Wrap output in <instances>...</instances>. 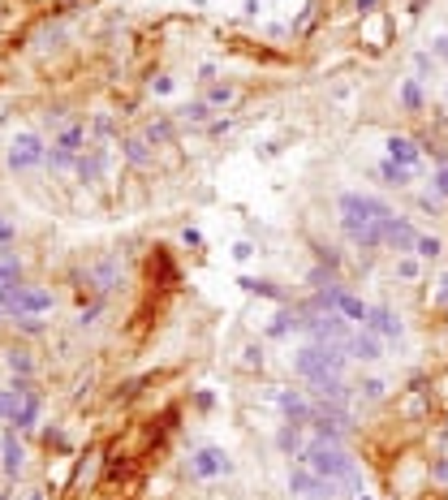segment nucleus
Wrapping results in <instances>:
<instances>
[{
    "label": "nucleus",
    "mask_w": 448,
    "mask_h": 500,
    "mask_svg": "<svg viewBox=\"0 0 448 500\" xmlns=\"http://www.w3.org/2000/svg\"><path fill=\"white\" fill-rule=\"evenodd\" d=\"M345 367H350V354H345V345H302L293 354V371L302 375V380L315 388V384H323V380H341L345 375Z\"/></svg>",
    "instance_id": "f257e3e1"
},
{
    "label": "nucleus",
    "mask_w": 448,
    "mask_h": 500,
    "mask_svg": "<svg viewBox=\"0 0 448 500\" xmlns=\"http://www.w3.org/2000/svg\"><path fill=\"white\" fill-rule=\"evenodd\" d=\"M302 466H311L315 474H323V479H332V483H345V487H362L358 479V466L354 457L345 453L341 444H328V440H311L302 448Z\"/></svg>",
    "instance_id": "f03ea898"
},
{
    "label": "nucleus",
    "mask_w": 448,
    "mask_h": 500,
    "mask_svg": "<svg viewBox=\"0 0 448 500\" xmlns=\"http://www.w3.org/2000/svg\"><path fill=\"white\" fill-rule=\"evenodd\" d=\"M388 216H396L384 198L375 194H358V190H345L341 194V229L345 233H358V229H375V224H384Z\"/></svg>",
    "instance_id": "7ed1b4c3"
},
{
    "label": "nucleus",
    "mask_w": 448,
    "mask_h": 500,
    "mask_svg": "<svg viewBox=\"0 0 448 500\" xmlns=\"http://www.w3.org/2000/svg\"><path fill=\"white\" fill-rule=\"evenodd\" d=\"M0 307L13 319L17 315H43V311H52V293L39 289V285H9V289H0Z\"/></svg>",
    "instance_id": "20e7f679"
},
{
    "label": "nucleus",
    "mask_w": 448,
    "mask_h": 500,
    "mask_svg": "<svg viewBox=\"0 0 448 500\" xmlns=\"http://www.w3.org/2000/svg\"><path fill=\"white\" fill-rule=\"evenodd\" d=\"M9 168L13 172H31V168H39L43 160H47V147H43V138L39 134H31V130H22V134H13L9 138Z\"/></svg>",
    "instance_id": "39448f33"
},
{
    "label": "nucleus",
    "mask_w": 448,
    "mask_h": 500,
    "mask_svg": "<svg viewBox=\"0 0 448 500\" xmlns=\"http://www.w3.org/2000/svg\"><path fill=\"white\" fill-rule=\"evenodd\" d=\"M289 492H293L297 500H332V496H336V483L323 479V474H315L311 466H297V470H289Z\"/></svg>",
    "instance_id": "423d86ee"
},
{
    "label": "nucleus",
    "mask_w": 448,
    "mask_h": 500,
    "mask_svg": "<svg viewBox=\"0 0 448 500\" xmlns=\"http://www.w3.org/2000/svg\"><path fill=\"white\" fill-rule=\"evenodd\" d=\"M276 406H281L285 422H293V427H311V422H315V406L297 388H281L276 392Z\"/></svg>",
    "instance_id": "0eeeda50"
},
{
    "label": "nucleus",
    "mask_w": 448,
    "mask_h": 500,
    "mask_svg": "<svg viewBox=\"0 0 448 500\" xmlns=\"http://www.w3.org/2000/svg\"><path fill=\"white\" fill-rule=\"evenodd\" d=\"M194 474H198V479H216V474H233V457L229 453H224V448H216V444H203V448H198V453H194Z\"/></svg>",
    "instance_id": "6e6552de"
},
{
    "label": "nucleus",
    "mask_w": 448,
    "mask_h": 500,
    "mask_svg": "<svg viewBox=\"0 0 448 500\" xmlns=\"http://www.w3.org/2000/svg\"><path fill=\"white\" fill-rule=\"evenodd\" d=\"M366 328L375 332L380 341H405V323H401V315H396L392 307H371Z\"/></svg>",
    "instance_id": "1a4fd4ad"
},
{
    "label": "nucleus",
    "mask_w": 448,
    "mask_h": 500,
    "mask_svg": "<svg viewBox=\"0 0 448 500\" xmlns=\"http://www.w3.org/2000/svg\"><path fill=\"white\" fill-rule=\"evenodd\" d=\"M345 354L358 358V362H375V358H384V341L371 328H354L350 341H345Z\"/></svg>",
    "instance_id": "9d476101"
},
{
    "label": "nucleus",
    "mask_w": 448,
    "mask_h": 500,
    "mask_svg": "<svg viewBox=\"0 0 448 500\" xmlns=\"http://www.w3.org/2000/svg\"><path fill=\"white\" fill-rule=\"evenodd\" d=\"M384 147H388V160H392V164H401V168L418 172V164H422V147H418L414 138H405V134H392Z\"/></svg>",
    "instance_id": "9b49d317"
},
{
    "label": "nucleus",
    "mask_w": 448,
    "mask_h": 500,
    "mask_svg": "<svg viewBox=\"0 0 448 500\" xmlns=\"http://www.w3.org/2000/svg\"><path fill=\"white\" fill-rule=\"evenodd\" d=\"M414 229H410V220H401V216H388L384 220V246L388 250H396V255H410L414 250Z\"/></svg>",
    "instance_id": "f8f14e48"
},
{
    "label": "nucleus",
    "mask_w": 448,
    "mask_h": 500,
    "mask_svg": "<svg viewBox=\"0 0 448 500\" xmlns=\"http://www.w3.org/2000/svg\"><path fill=\"white\" fill-rule=\"evenodd\" d=\"M336 311L350 319V323H358V328H366V319H371V307L362 302V297L345 293V289H336Z\"/></svg>",
    "instance_id": "ddd939ff"
},
{
    "label": "nucleus",
    "mask_w": 448,
    "mask_h": 500,
    "mask_svg": "<svg viewBox=\"0 0 448 500\" xmlns=\"http://www.w3.org/2000/svg\"><path fill=\"white\" fill-rule=\"evenodd\" d=\"M52 147H57V152H65V156H73V160H78L82 156V147H87V130H82V125H65V130L52 138Z\"/></svg>",
    "instance_id": "4468645a"
},
{
    "label": "nucleus",
    "mask_w": 448,
    "mask_h": 500,
    "mask_svg": "<svg viewBox=\"0 0 448 500\" xmlns=\"http://www.w3.org/2000/svg\"><path fill=\"white\" fill-rule=\"evenodd\" d=\"M0 457H5V470H9V474H17V470H22V444H17V436H13V432L0 436Z\"/></svg>",
    "instance_id": "2eb2a0df"
},
{
    "label": "nucleus",
    "mask_w": 448,
    "mask_h": 500,
    "mask_svg": "<svg viewBox=\"0 0 448 500\" xmlns=\"http://www.w3.org/2000/svg\"><path fill=\"white\" fill-rule=\"evenodd\" d=\"M401 104H405V112H422V108H427V99H422V82H418V78H405V82H401Z\"/></svg>",
    "instance_id": "dca6fc26"
},
{
    "label": "nucleus",
    "mask_w": 448,
    "mask_h": 500,
    "mask_svg": "<svg viewBox=\"0 0 448 500\" xmlns=\"http://www.w3.org/2000/svg\"><path fill=\"white\" fill-rule=\"evenodd\" d=\"M380 177H384V186H396V190H401V186H410L414 172L401 168V164H392V160H384V164H380Z\"/></svg>",
    "instance_id": "f3484780"
},
{
    "label": "nucleus",
    "mask_w": 448,
    "mask_h": 500,
    "mask_svg": "<svg viewBox=\"0 0 448 500\" xmlns=\"http://www.w3.org/2000/svg\"><path fill=\"white\" fill-rule=\"evenodd\" d=\"M440 250H444V242L431 237V233H418V237H414V255H418V259H440Z\"/></svg>",
    "instance_id": "a211bd4d"
},
{
    "label": "nucleus",
    "mask_w": 448,
    "mask_h": 500,
    "mask_svg": "<svg viewBox=\"0 0 448 500\" xmlns=\"http://www.w3.org/2000/svg\"><path fill=\"white\" fill-rule=\"evenodd\" d=\"M35 418H39V397H27V406L17 410L13 427H17V432H27V427H35Z\"/></svg>",
    "instance_id": "6ab92c4d"
},
{
    "label": "nucleus",
    "mask_w": 448,
    "mask_h": 500,
    "mask_svg": "<svg viewBox=\"0 0 448 500\" xmlns=\"http://www.w3.org/2000/svg\"><path fill=\"white\" fill-rule=\"evenodd\" d=\"M5 362L22 375V380H27V375L35 371V362H31V354H27V349H9V354H5Z\"/></svg>",
    "instance_id": "aec40b11"
},
{
    "label": "nucleus",
    "mask_w": 448,
    "mask_h": 500,
    "mask_svg": "<svg viewBox=\"0 0 448 500\" xmlns=\"http://www.w3.org/2000/svg\"><path fill=\"white\" fill-rule=\"evenodd\" d=\"M121 152H126L134 164H151V152H147V142H142V138H126V142H121Z\"/></svg>",
    "instance_id": "412c9836"
},
{
    "label": "nucleus",
    "mask_w": 448,
    "mask_h": 500,
    "mask_svg": "<svg viewBox=\"0 0 448 500\" xmlns=\"http://www.w3.org/2000/svg\"><path fill=\"white\" fill-rule=\"evenodd\" d=\"M431 73H435V57H431V52H414V78L427 82Z\"/></svg>",
    "instance_id": "4be33fe9"
},
{
    "label": "nucleus",
    "mask_w": 448,
    "mask_h": 500,
    "mask_svg": "<svg viewBox=\"0 0 448 500\" xmlns=\"http://www.w3.org/2000/svg\"><path fill=\"white\" fill-rule=\"evenodd\" d=\"M237 99V87H229V82H220V87H211V95H207V104L211 108H224V104H233Z\"/></svg>",
    "instance_id": "5701e85b"
},
{
    "label": "nucleus",
    "mask_w": 448,
    "mask_h": 500,
    "mask_svg": "<svg viewBox=\"0 0 448 500\" xmlns=\"http://www.w3.org/2000/svg\"><path fill=\"white\" fill-rule=\"evenodd\" d=\"M281 448H285V453H297V457H302V436H297L293 422H285V432H281Z\"/></svg>",
    "instance_id": "b1692460"
},
{
    "label": "nucleus",
    "mask_w": 448,
    "mask_h": 500,
    "mask_svg": "<svg viewBox=\"0 0 448 500\" xmlns=\"http://www.w3.org/2000/svg\"><path fill=\"white\" fill-rule=\"evenodd\" d=\"M358 392H362V402H380V397L388 392V384H384V380H362Z\"/></svg>",
    "instance_id": "393cba45"
},
{
    "label": "nucleus",
    "mask_w": 448,
    "mask_h": 500,
    "mask_svg": "<svg viewBox=\"0 0 448 500\" xmlns=\"http://www.w3.org/2000/svg\"><path fill=\"white\" fill-rule=\"evenodd\" d=\"M207 112H211L207 99H194V104H186V108H181V121H207Z\"/></svg>",
    "instance_id": "a878e982"
},
{
    "label": "nucleus",
    "mask_w": 448,
    "mask_h": 500,
    "mask_svg": "<svg viewBox=\"0 0 448 500\" xmlns=\"http://www.w3.org/2000/svg\"><path fill=\"white\" fill-rule=\"evenodd\" d=\"M168 138H172L168 121H151V125H147V142H168Z\"/></svg>",
    "instance_id": "bb28decb"
},
{
    "label": "nucleus",
    "mask_w": 448,
    "mask_h": 500,
    "mask_svg": "<svg viewBox=\"0 0 448 500\" xmlns=\"http://www.w3.org/2000/svg\"><path fill=\"white\" fill-rule=\"evenodd\" d=\"M99 289H112V281H117V259H108V263H99Z\"/></svg>",
    "instance_id": "cd10ccee"
},
{
    "label": "nucleus",
    "mask_w": 448,
    "mask_h": 500,
    "mask_svg": "<svg viewBox=\"0 0 448 500\" xmlns=\"http://www.w3.org/2000/svg\"><path fill=\"white\" fill-rule=\"evenodd\" d=\"M241 285L251 289V293H263V297H281V289L271 285V281H241Z\"/></svg>",
    "instance_id": "c85d7f7f"
},
{
    "label": "nucleus",
    "mask_w": 448,
    "mask_h": 500,
    "mask_svg": "<svg viewBox=\"0 0 448 500\" xmlns=\"http://www.w3.org/2000/svg\"><path fill=\"white\" fill-rule=\"evenodd\" d=\"M431 190H435L440 198H448V164H440V168H435V177H431Z\"/></svg>",
    "instance_id": "c756f323"
},
{
    "label": "nucleus",
    "mask_w": 448,
    "mask_h": 500,
    "mask_svg": "<svg viewBox=\"0 0 448 500\" xmlns=\"http://www.w3.org/2000/svg\"><path fill=\"white\" fill-rule=\"evenodd\" d=\"M233 259H237V263H251V259H255V246H251V242H237V246H233Z\"/></svg>",
    "instance_id": "7c9ffc66"
},
{
    "label": "nucleus",
    "mask_w": 448,
    "mask_h": 500,
    "mask_svg": "<svg viewBox=\"0 0 448 500\" xmlns=\"http://www.w3.org/2000/svg\"><path fill=\"white\" fill-rule=\"evenodd\" d=\"M431 57H440V61L448 65V35H435V39H431Z\"/></svg>",
    "instance_id": "2f4dec72"
},
{
    "label": "nucleus",
    "mask_w": 448,
    "mask_h": 500,
    "mask_svg": "<svg viewBox=\"0 0 448 500\" xmlns=\"http://www.w3.org/2000/svg\"><path fill=\"white\" fill-rule=\"evenodd\" d=\"M396 277L414 281V277H418V263H414V259H396Z\"/></svg>",
    "instance_id": "473e14b6"
},
{
    "label": "nucleus",
    "mask_w": 448,
    "mask_h": 500,
    "mask_svg": "<svg viewBox=\"0 0 448 500\" xmlns=\"http://www.w3.org/2000/svg\"><path fill=\"white\" fill-rule=\"evenodd\" d=\"M9 285H17V272L9 263H0V289H9Z\"/></svg>",
    "instance_id": "72a5a7b5"
},
{
    "label": "nucleus",
    "mask_w": 448,
    "mask_h": 500,
    "mask_svg": "<svg viewBox=\"0 0 448 500\" xmlns=\"http://www.w3.org/2000/svg\"><path fill=\"white\" fill-rule=\"evenodd\" d=\"M9 242H13V224L0 216V246H9Z\"/></svg>",
    "instance_id": "f704fd0d"
},
{
    "label": "nucleus",
    "mask_w": 448,
    "mask_h": 500,
    "mask_svg": "<svg viewBox=\"0 0 448 500\" xmlns=\"http://www.w3.org/2000/svg\"><path fill=\"white\" fill-rule=\"evenodd\" d=\"M151 91H156V95H172V78H156Z\"/></svg>",
    "instance_id": "c9c22d12"
},
{
    "label": "nucleus",
    "mask_w": 448,
    "mask_h": 500,
    "mask_svg": "<svg viewBox=\"0 0 448 500\" xmlns=\"http://www.w3.org/2000/svg\"><path fill=\"white\" fill-rule=\"evenodd\" d=\"M255 362L263 367V349H255V345H251V349H246V367H255Z\"/></svg>",
    "instance_id": "e433bc0d"
},
{
    "label": "nucleus",
    "mask_w": 448,
    "mask_h": 500,
    "mask_svg": "<svg viewBox=\"0 0 448 500\" xmlns=\"http://www.w3.org/2000/svg\"><path fill=\"white\" fill-rule=\"evenodd\" d=\"M375 5L380 0H358V13H375Z\"/></svg>",
    "instance_id": "4c0bfd02"
},
{
    "label": "nucleus",
    "mask_w": 448,
    "mask_h": 500,
    "mask_svg": "<svg viewBox=\"0 0 448 500\" xmlns=\"http://www.w3.org/2000/svg\"><path fill=\"white\" fill-rule=\"evenodd\" d=\"M31 500H43V492H31Z\"/></svg>",
    "instance_id": "58836bf2"
},
{
    "label": "nucleus",
    "mask_w": 448,
    "mask_h": 500,
    "mask_svg": "<svg viewBox=\"0 0 448 500\" xmlns=\"http://www.w3.org/2000/svg\"><path fill=\"white\" fill-rule=\"evenodd\" d=\"M444 104H448V82H444Z\"/></svg>",
    "instance_id": "ea45409f"
},
{
    "label": "nucleus",
    "mask_w": 448,
    "mask_h": 500,
    "mask_svg": "<svg viewBox=\"0 0 448 500\" xmlns=\"http://www.w3.org/2000/svg\"><path fill=\"white\" fill-rule=\"evenodd\" d=\"M358 500H371V496H366V492H358Z\"/></svg>",
    "instance_id": "a19ab883"
},
{
    "label": "nucleus",
    "mask_w": 448,
    "mask_h": 500,
    "mask_svg": "<svg viewBox=\"0 0 448 500\" xmlns=\"http://www.w3.org/2000/svg\"><path fill=\"white\" fill-rule=\"evenodd\" d=\"M0 311H5V307H0Z\"/></svg>",
    "instance_id": "79ce46f5"
}]
</instances>
